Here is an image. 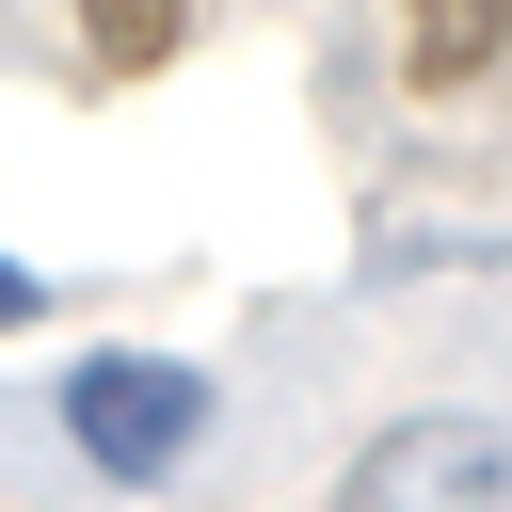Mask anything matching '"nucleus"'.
Returning a JSON list of instances; mask_svg holds the SVG:
<instances>
[{
  "mask_svg": "<svg viewBox=\"0 0 512 512\" xmlns=\"http://www.w3.org/2000/svg\"><path fill=\"white\" fill-rule=\"evenodd\" d=\"M0 320H32V272H16V256H0Z\"/></svg>",
  "mask_w": 512,
  "mask_h": 512,
  "instance_id": "4",
  "label": "nucleus"
},
{
  "mask_svg": "<svg viewBox=\"0 0 512 512\" xmlns=\"http://www.w3.org/2000/svg\"><path fill=\"white\" fill-rule=\"evenodd\" d=\"M64 432L112 480H176L192 432H208V368H176V352H80L64 368Z\"/></svg>",
  "mask_w": 512,
  "mask_h": 512,
  "instance_id": "1",
  "label": "nucleus"
},
{
  "mask_svg": "<svg viewBox=\"0 0 512 512\" xmlns=\"http://www.w3.org/2000/svg\"><path fill=\"white\" fill-rule=\"evenodd\" d=\"M336 512H512V432L496 416H400L336 480Z\"/></svg>",
  "mask_w": 512,
  "mask_h": 512,
  "instance_id": "2",
  "label": "nucleus"
},
{
  "mask_svg": "<svg viewBox=\"0 0 512 512\" xmlns=\"http://www.w3.org/2000/svg\"><path fill=\"white\" fill-rule=\"evenodd\" d=\"M496 48H512V16H496V0H480V16H416V80H480Z\"/></svg>",
  "mask_w": 512,
  "mask_h": 512,
  "instance_id": "3",
  "label": "nucleus"
}]
</instances>
